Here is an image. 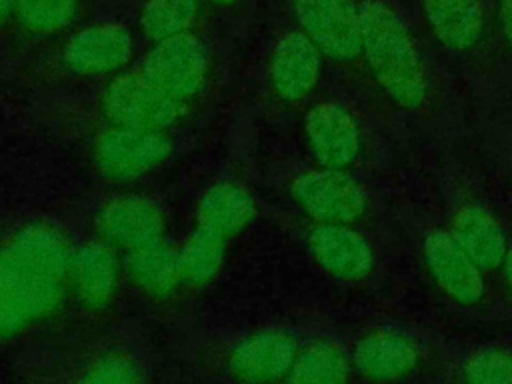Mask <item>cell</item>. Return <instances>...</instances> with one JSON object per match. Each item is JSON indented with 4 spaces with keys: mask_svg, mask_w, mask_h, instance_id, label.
<instances>
[{
    "mask_svg": "<svg viewBox=\"0 0 512 384\" xmlns=\"http://www.w3.org/2000/svg\"><path fill=\"white\" fill-rule=\"evenodd\" d=\"M226 244L228 238L196 224V228L178 250L184 280L194 286H202L216 278L224 262Z\"/></svg>",
    "mask_w": 512,
    "mask_h": 384,
    "instance_id": "21",
    "label": "cell"
},
{
    "mask_svg": "<svg viewBox=\"0 0 512 384\" xmlns=\"http://www.w3.org/2000/svg\"><path fill=\"white\" fill-rule=\"evenodd\" d=\"M212 2H216V4H232L234 0H212Z\"/></svg>",
    "mask_w": 512,
    "mask_h": 384,
    "instance_id": "30",
    "label": "cell"
},
{
    "mask_svg": "<svg viewBox=\"0 0 512 384\" xmlns=\"http://www.w3.org/2000/svg\"><path fill=\"white\" fill-rule=\"evenodd\" d=\"M70 244L60 228L34 222L0 244V340L46 320L64 300Z\"/></svg>",
    "mask_w": 512,
    "mask_h": 384,
    "instance_id": "1",
    "label": "cell"
},
{
    "mask_svg": "<svg viewBox=\"0 0 512 384\" xmlns=\"http://www.w3.org/2000/svg\"><path fill=\"white\" fill-rule=\"evenodd\" d=\"M130 32L120 24H98L76 32L64 46V64L84 76L108 74L130 58Z\"/></svg>",
    "mask_w": 512,
    "mask_h": 384,
    "instance_id": "13",
    "label": "cell"
},
{
    "mask_svg": "<svg viewBox=\"0 0 512 384\" xmlns=\"http://www.w3.org/2000/svg\"><path fill=\"white\" fill-rule=\"evenodd\" d=\"M438 40L452 50L472 48L484 26L480 0H422Z\"/></svg>",
    "mask_w": 512,
    "mask_h": 384,
    "instance_id": "20",
    "label": "cell"
},
{
    "mask_svg": "<svg viewBox=\"0 0 512 384\" xmlns=\"http://www.w3.org/2000/svg\"><path fill=\"white\" fill-rule=\"evenodd\" d=\"M84 382H138L142 368L128 356H104L86 368Z\"/></svg>",
    "mask_w": 512,
    "mask_h": 384,
    "instance_id": "26",
    "label": "cell"
},
{
    "mask_svg": "<svg viewBox=\"0 0 512 384\" xmlns=\"http://www.w3.org/2000/svg\"><path fill=\"white\" fill-rule=\"evenodd\" d=\"M68 284L86 308H106L112 302L118 284V262L110 244L104 240L88 242L72 250Z\"/></svg>",
    "mask_w": 512,
    "mask_h": 384,
    "instance_id": "15",
    "label": "cell"
},
{
    "mask_svg": "<svg viewBox=\"0 0 512 384\" xmlns=\"http://www.w3.org/2000/svg\"><path fill=\"white\" fill-rule=\"evenodd\" d=\"M500 12H502V26L506 40L512 48V0H500Z\"/></svg>",
    "mask_w": 512,
    "mask_h": 384,
    "instance_id": "27",
    "label": "cell"
},
{
    "mask_svg": "<svg viewBox=\"0 0 512 384\" xmlns=\"http://www.w3.org/2000/svg\"><path fill=\"white\" fill-rule=\"evenodd\" d=\"M78 0H14L18 20L36 34H52L70 24Z\"/></svg>",
    "mask_w": 512,
    "mask_h": 384,
    "instance_id": "24",
    "label": "cell"
},
{
    "mask_svg": "<svg viewBox=\"0 0 512 384\" xmlns=\"http://www.w3.org/2000/svg\"><path fill=\"white\" fill-rule=\"evenodd\" d=\"M418 364V348L398 332H374L354 348V368L372 380H396Z\"/></svg>",
    "mask_w": 512,
    "mask_h": 384,
    "instance_id": "18",
    "label": "cell"
},
{
    "mask_svg": "<svg viewBox=\"0 0 512 384\" xmlns=\"http://www.w3.org/2000/svg\"><path fill=\"white\" fill-rule=\"evenodd\" d=\"M102 240L134 250L164 236V216L156 202L142 196H120L106 202L96 218Z\"/></svg>",
    "mask_w": 512,
    "mask_h": 384,
    "instance_id": "10",
    "label": "cell"
},
{
    "mask_svg": "<svg viewBox=\"0 0 512 384\" xmlns=\"http://www.w3.org/2000/svg\"><path fill=\"white\" fill-rule=\"evenodd\" d=\"M308 248L326 272L342 280H362L374 268L368 240L346 224H318L308 234Z\"/></svg>",
    "mask_w": 512,
    "mask_h": 384,
    "instance_id": "12",
    "label": "cell"
},
{
    "mask_svg": "<svg viewBox=\"0 0 512 384\" xmlns=\"http://www.w3.org/2000/svg\"><path fill=\"white\" fill-rule=\"evenodd\" d=\"M362 54L384 92L404 108H418L428 80L418 50L400 16L380 0L360 4Z\"/></svg>",
    "mask_w": 512,
    "mask_h": 384,
    "instance_id": "2",
    "label": "cell"
},
{
    "mask_svg": "<svg viewBox=\"0 0 512 384\" xmlns=\"http://www.w3.org/2000/svg\"><path fill=\"white\" fill-rule=\"evenodd\" d=\"M206 70V48L188 32L156 40L154 48L138 64L142 76L182 102L200 90Z\"/></svg>",
    "mask_w": 512,
    "mask_h": 384,
    "instance_id": "4",
    "label": "cell"
},
{
    "mask_svg": "<svg viewBox=\"0 0 512 384\" xmlns=\"http://www.w3.org/2000/svg\"><path fill=\"white\" fill-rule=\"evenodd\" d=\"M172 142L160 130L114 126L94 142V162L112 180H134L166 160Z\"/></svg>",
    "mask_w": 512,
    "mask_h": 384,
    "instance_id": "5",
    "label": "cell"
},
{
    "mask_svg": "<svg viewBox=\"0 0 512 384\" xmlns=\"http://www.w3.org/2000/svg\"><path fill=\"white\" fill-rule=\"evenodd\" d=\"M450 234L480 270H492L506 258L508 244L502 226L488 210L476 204H466L454 214Z\"/></svg>",
    "mask_w": 512,
    "mask_h": 384,
    "instance_id": "17",
    "label": "cell"
},
{
    "mask_svg": "<svg viewBox=\"0 0 512 384\" xmlns=\"http://www.w3.org/2000/svg\"><path fill=\"white\" fill-rule=\"evenodd\" d=\"M102 112L114 126L164 130L184 112V102L158 88L138 70L114 78L102 92Z\"/></svg>",
    "mask_w": 512,
    "mask_h": 384,
    "instance_id": "3",
    "label": "cell"
},
{
    "mask_svg": "<svg viewBox=\"0 0 512 384\" xmlns=\"http://www.w3.org/2000/svg\"><path fill=\"white\" fill-rule=\"evenodd\" d=\"M12 8H14V0H0V26L8 18Z\"/></svg>",
    "mask_w": 512,
    "mask_h": 384,
    "instance_id": "28",
    "label": "cell"
},
{
    "mask_svg": "<svg viewBox=\"0 0 512 384\" xmlns=\"http://www.w3.org/2000/svg\"><path fill=\"white\" fill-rule=\"evenodd\" d=\"M310 152L324 168H346L360 154V132L354 118L336 102L312 106L304 120Z\"/></svg>",
    "mask_w": 512,
    "mask_h": 384,
    "instance_id": "11",
    "label": "cell"
},
{
    "mask_svg": "<svg viewBox=\"0 0 512 384\" xmlns=\"http://www.w3.org/2000/svg\"><path fill=\"white\" fill-rule=\"evenodd\" d=\"M292 196L320 224H348L366 210V194L342 168H322L300 174Z\"/></svg>",
    "mask_w": 512,
    "mask_h": 384,
    "instance_id": "6",
    "label": "cell"
},
{
    "mask_svg": "<svg viewBox=\"0 0 512 384\" xmlns=\"http://www.w3.org/2000/svg\"><path fill=\"white\" fill-rule=\"evenodd\" d=\"M256 206L250 192L232 180L212 184L198 200L196 224L224 238L240 234L254 220Z\"/></svg>",
    "mask_w": 512,
    "mask_h": 384,
    "instance_id": "16",
    "label": "cell"
},
{
    "mask_svg": "<svg viewBox=\"0 0 512 384\" xmlns=\"http://www.w3.org/2000/svg\"><path fill=\"white\" fill-rule=\"evenodd\" d=\"M350 374V364L342 348L334 342L320 340L298 352L286 380L298 384H338Z\"/></svg>",
    "mask_w": 512,
    "mask_h": 384,
    "instance_id": "22",
    "label": "cell"
},
{
    "mask_svg": "<svg viewBox=\"0 0 512 384\" xmlns=\"http://www.w3.org/2000/svg\"><path fill=\"white\" fill-rule=\"evenodd\" d=\"M198 0H148L142 12V28L148 38L162 40L190 28Z\"/></svg>",
    "mask_w": 512,
    "mask_h": 384,
    "instance_id": "23",
    "label": "cell"
},
{
    "mask_svg": "<svg viewBox=\"0 0 512 384\" xmlns=\"http://www.w3.org/2000/svg\"><path fill=\"white\" fill-rule=\"evenodd\" d=\"M126 272L140 290L152 296H170L184 280L180 252L168 246L164 238L128 250Z\"/></svg>",
    "mask_w": 512,
    "mask_h": 384,
    "instance_id": "19",
    "label": "cell"
},
{
    "mask_svg": "<svg viewBox=\"0 0 512 384\" xmlns=\"http://www.w3.org/2000/svg\"><path fill=\"white\" fill-rule=\"evenodd\" d=\"M320 78V48L304 32H286L270 58V84L288 102L304 98Z\"/></svg>",
    "mask_w": 512,
    "mask_h": 384,
    "instance_id": "14",
    "label": "cell"
},
{
    "mask_svg": "<svg viewBox=\"0 0 512 384\" xmlns=\"http://www.w3.org/2000/svg\"><path fill=\"white\" fill-rule=\"evenodd\" d=\"M298 356L296 340L282 328H266L238 340L228 354V370L244 382L288 378Z\"/></svg>",
    "mask_w": 512,
    "mask_h": 384,
    "instance_id": "8",
    "label": "cell"
},
{
    "mask_svg": "<svg viewBox=\"0 0 512 384\" xmlns=\"http://www.w3.org/2000/svg\"><path fill=\"white\" fill-rule=\"evenodd\" d=\"M504 270H506L508 284H510V288H512V248L506 252V258H504Z\"/></svg>",
    "mask_w": 512,
    "mask_h": 384,
    "instance_id": "29",
    "label": "cell"
},
{
    "mask_svg": "<svg viewBox=\"0 0 512 384\" xmlns=\"http://www.w3.org/2000/svg\"><path fill=\"white\" fill-rule=\"evenodd\" d=\"M468 382H508L512 384V352L500 348H484L474 352L464 364Z\"/></svg>",
    "mask_w": 512,
    "mask_h": 384,
    "instance_id": "25",
    "label": "cell"
},
{
    "mask_svg": "<svg viewBox=\"0 0 512 384\" xmlns=\"http://www.w3.org/2000/svg\"><path fill=\"white\" fill-rule=\"evenodd\" d=\"M424 260L438 286L456 302L470 306L484 296L480 266L446 230H434L424 240Z\"/></svg>",
    "mask_w": 512,
    "mask_h": 384,
    "instance_id": "9",
    "label": "cell"
},
{
    "mask_svg": "<svg viewBox=\"0 0 512 384\" xmlns=\"http://www.w3.org/2000/svg\"><path fill=\"white\" fill-rule=\"evenodd\" d=\"M304 34L334 60L346 62L362 52L360 6L354 0H292Z\"/></svg>",
    "mask_w": 512,
    "mask_h": 384,
    "instance_id": "7",
    "label": "cell"
}]
</instances>
